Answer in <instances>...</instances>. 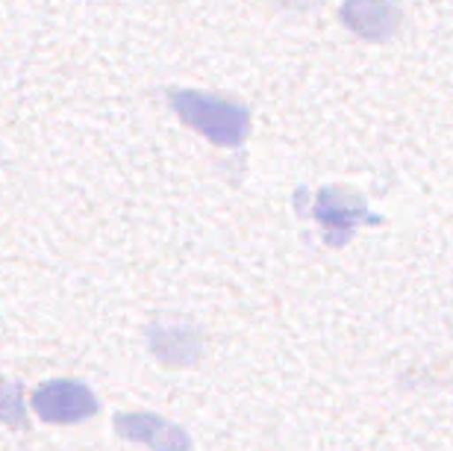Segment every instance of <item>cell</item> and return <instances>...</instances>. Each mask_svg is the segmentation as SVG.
I'll return each mask as SVG.
<instances>
[{"mask_svg": "<svg viewBox=\"0 0 453 451\" xmlns=\"http://www.w3.org/2000/svg\"><path fill=\"white\" fill-rule=\"evenodd\" d=\"M303 206L321 228V237L330 248H344L353 239V233L365 224L377 228L386 222L383 215L371 210L365 198L348 186H321L312 195V201Z\"/></svg>", "mask_w": 453, "mask_h": 451, "instance_id": "7a4b0ae2", "label": "cell"}, {"mask_svg": "<svg viewBox=\"0 0 453 451\" xmlns=\"http://www.w3.org/2000/svg\"><path fill=\"white\" fill-rule=\"evenodd\" d=\"M115 434L127 443H142L150 451H192V437L186 428L157 413H118L115 416Z\"/></svg>", "mask_w": 453, "mask_h": 451, "instance_id": "277c9868", "label": "cell"}, {"mask_svg": "<svg viewBox=\"0 0 453 451\" xmlns=\"http://www.w3.org/2000/svg\"><path fill=\"white\" fill-rule=\"evenodd\" d=\"M150 351L159 363L165 366H174V369H183V366H192L197 363L203 351V339H201V330L188 322H153L150 330Z\"/></svg>", "mask_w": 453, "mask_h": 451, "instance_id": "8992f818", "label": "cell"}, {"mask_svg": "<svg viewBox=\"0 0 453 451\" xmlns=\"http://www.w3.org/2000/svg\"><path fill=\"white\" fill-rule=\"evenodd\" d=\"M33 408L39 419L50 422V425H74L97 413V399L86 384L68 381V377H53L35 386Z\"/></svg>", "mask_w": 453, "mask_h": 451, "instance_id": "3957f363", "label": "cell"}, {"mask_svg": "<svg viewBox=\"0 0 453 451\" xmlns=\"http://www.w3.org/2000/svg\"><path fill=\"white\" fill-rule=\"evenodd\" d=\"M168 106L177 119L219 148H239L250 136V110L230 97L195 92V89H168Z\"/></svg>", "mask_w": 453, "mask_h": 451, "instance_id": "6da1fadb", "label": "cell"}, {"mask_svg": "<svg viewBox=\"0 0 453 451\" xmlns=\"http://www.w3.org/2000/svg\"><path fill=\"white\" fill-rule=\"evenodd\" d=\"M0 422L9 428L24 431L27 428V410H24V386L21 384H0Z\"/></svg>", "mask_w": 453, "mask_h": 451, "instance_id": "52a82bcc", "label": "cell"}, {"mask_svg": "<svg viewBox=\"0 0 453 451\" xmlns=\"http://www.w3.org/2000/svg\"><path fill=\"white\" fill-rule=\"evenodd\" d=\"M339 18L350 33L365 42H388L403 24L397 0H344Z\"/></svg>", "mask_w": 453, "mask_h": 451, "instance_id": "5b68a950", "label": "cell"}]
</instances>
